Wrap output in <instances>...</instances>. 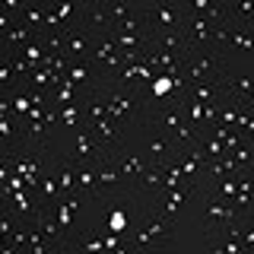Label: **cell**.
<instances>
[{
  "mask_svg": "<svg viewBox=\"0 0 254 254\" xmlns=\"http://www.w3.org/2000/svg\"><path fill=\"white\" fill-rule=\"evenodd\" d=\"M38 38V32L32 29V26H26V22H16V26L10 29V32H3V45L6 48H13V51H22V48H26L29 42H35Z\"/></svg>",
  "mask_w": 254,
  "mask_h": 254,
  "instance_id": "cell-18",
  "label": "cell"
},
{
  "mask_svg": "<svg viewBox=\"0 0 254 254\" xmlns=\"http://www.w3.org/2000/svg\"><path fill=\"white\" fill-rule=\"evenodd\" d=\"M181 121H185V111H181V105L178 108H165V111H159V115H153V124L162 127V133H172Z\"/></svg>",
  "mask_w": 254,
  "mask_h": 254,
  "instance_id": "cell-25",
  "label": "cell"
},
{
  "mask_svg": "<svg viewBox=\"0 0 254 254\" xmlns=\"http://www.w3.org/2000/svg\"><path fill=\"white\" fill-rule=\"evenodd\" d=\"M76 190L83 197H99V172H95V162H76Z\"/></svg>",
  "mask_w": 254,
  "mask_h": 254,
  "instance_id": "cell-16",
  "label": "cell"
},
{
  "mask_svg": "<svg viewBox=\"0 0 254 254\" xmlns=\"http://www.w3.org/2000/svg\"><path fill=\"white\" fill-rule=\"evenodd\" d=\"M95 172H99V197L105 194H121V190H133L130 181L121 175L115 159H99L95 162Z\"/></svg>",
  "mask_w": 254,
  "mask_h": 254,
  "instance_id": "cell-8",
  "label": "cell"
},
{
  "mask_svg": "<svg viewBox=\"0 0 254 254\" xmlns=\"http://www.w3.org/2000/svg\"><path fill=\"white\" fill-rule=\"evenodd\" d=\"M67 79L76 86V89H83V92H92L95 86H99V76L92 73V67H89L86 61H73V64H70Z\"/></svg>",
  "mask_w": 254,
  "mask_h": 254,
  "instance_id": "cell-17",
  "label": "cell"
},
{
  "mask_svg": "<svg viewBox=\"0 0 254 254\" xmlns=\"http://www.w3.org/2000/svg\"><path fill=\"white\" fill-rule=\"evenodd\" d=\"M105 10H108V19H111V29H115V26H121V22H124V19H130V16H133V13H137V10H133V6H130V3H121V0H105Z\"/></svg>",
  "mask_w": 254,
  "mask_h": 254,
  "instance_id": "cell-27",
  "label": "cell"
},
{
  "mask_svg": "<svg viewBox=\"0 0 254 254\" xmlns=\"http://www.w3.org/2000/svg\"><path fill=\"white\" fill-rule=\"evenodd\" d=\"M162 190H165V169H159V165L149 162L146 169L137 175V181H133V194L153 200V197H159Z\"/></svg>",
  "mask_w": 254,
  "mask_h": 254,
  "instance_id": "cell-10",
  "label": "cell"
},
{
  "mask_svg": "<svg viewBox=\"0 0 254 254\" xmlns=\"http://www.w3.org/2000/svg\"><path fill=\"white\" fill-rule=\"evenodd\" d=\"M169 137L178 143L181 149H194V146H200V143H203V130H200V127H194V124H188V121H181Z\"/></svg>",
  "mask_w": 254,
  "mask_h": 254,
  "instance_id": "cell-19",
  "label": "cell"
},
{
  "mask_svg": "<svg viewBox=\"0 0 254 254\" xmlns=\"http://www.w3.org/2000/svg\"><path fill=\"white\" fill-rule=\"evenodd\" d=\"M76 162H99L102 159V153H99V143H95V137H92V130L89 127H76Z\"/></svg>",
  "mask_w": 254,
  "mask_h": 254,
  "instance_id": "cell-14",
  "label": "cell"
},
{
  "mask_svg": "<svg viewBox=\"0 0 254 254\" xmlns=\"http://www.w3.org/2000/svg\"><path fill=\"white\" fill-rule=\"evenodd\" d=\"M3 95L10 99V105H13V115L26 118L29 111H32V95H29V89H13V92H3Z\"/></svg>",
  "mask_w": 254,
  "mask_h": 254,
  "instance_id": "cell-28",
  "label": "cell"
},
{
  "mask_svg": "<svg viewBox=\"0 0 254 254\" xmlns=\"http://www.w3.org/2000/svg\"><path fill=\"white\" fill-rule=\"evenodd\" d=\"M197 190V185L194 181H185V185H178V188H172V190H162L159 197H153V203H149V210H156V213H162V216H169V219H175L178 216V210H181V203L188 200L190 194Z\"/></svg>",
  "mask_w": 254,
  "mask_h": 254,
  "instance_id": "cell-7",
  "label": "cell"
},
{
  "mask_svg": "<svg viewBox=\"0 0 254 254\" xmlns=\"http://www.w3.org/2000/svg\"><path fill=\"white\" fill-rule=\"evenodd\" d=\"M143 16H146L153 35H159V32L185 29L188 10H185V6H178V3H169V0H156L153 6H143Z\"/></svg>",
  "mask_w": 254,
  "mask_h": 254,
  "instance_id": "cell-5",
  "label": "cell"
},
{
  "mask_svg": "<svg viewBox=\"0 0 254 254\" xmlns=\"http://www.w3.org/2000/svg\"><path fill=\"white\" fill-rule=\"evenodd\" d=\"M99 89H102V95H105V111H108V118L115 124L127 127V124L146 121V118H143V105H140V89H137V86L115 79V83H102Z\"/></svg>",
  "mask_w": 254,
  "mask_h": 254,
  "instance_id": "cell-1",
  "label": "cell"
},
{
  "mask_svg": "<svg viewBox=\"0 0 254 254\" xmlns=\"http://www.w3.org/2000/svg\"><path fill=\"white\" fill-rule=\"evenodd\" d=\"M172 235H175L172 219L146 206L143 222L133 229L130 235H127V248H130V251H156V248H162V245H169Z\"/></svg>",
  "mask_w": 254,
  "mask_h": 254,
  "instance_id": "cell-2",
  "label": "cell"
},
{
  "mask_svg": "<svg viewBox=\"0 0 254 254\" xmlns=\"http://www.w3.org/2000/svg\"><path fill=\"white\" fill-rule=\"evenodd\" d=\"M83 99H86V92H83V89H76L70 79H64L58 89L51 92V102H54V105H70V102H83Z\"/></svg>",
  "mask_w": 254,
  "mask_h": 254,
  "instance_id": "cell-24",
  "label": "cell"
},
{
  "mask_svg": "<svg viewBox=\"0 0 254 254\" xmlns=\"http://www.w3.org/2000/svg\"><path fill=\"white\" fill-rule=\"evenodd\" d=\"M232 159L238 162V169H248V172H251V143H245V146L232 149Z\"/></svg>",
  "mask_w": 254,
  "mask_h": 254,
  "instance_id": "cell-29",
  "label": "cell"
},
{
  "mask_svg": "<svg viewBox=\"0 0 254 254\" xmlns=\"http://www.w3.org/2000/svg\"><path fill=\"white\" fill-rule=\"evenodd\" d=\"M115 162H118V169H121V175H124L127 181H130V188H133V181H137V175H140L143 169H146V165H143L137 156H130L127 149H124V153H118V156H115Z\"/></svg>",
  "mask_w": 254,
  "mask_h": 254,
  "instance_id": "cell-22",
  "label": "cell"
},
{
  "mask_svg": "<svg viewBox=\"0 0 254 254\" xmlns=\"http://www.w3.org/2000/svg\"><path fill=\"white\" fill-rule=\"evenodd\" d=\"M181 32H185L188 48H210L213 51V26L203 19V16H188Z\"/></svg>",
  "mask_w": 254,
  "mask_h": 254,
  "instance_id": "cell-11",
  "label": "cell"
},
{
  "mask_svg": "<svg viewBox=\"0 0 254 254\" xmlns=\"http://www.w3.org/2000/svg\"><path fill=\"white\" fill-rule=\"evenodd\" d=\"M92 130V137H95V143H99V153H102V159H115L118 153H124V127L121 124H115L111 118H102L99 124H92L89 127Z\"/></svg>",
  "mask_w": 254,
  "mask_h": 254,
  "instance_id": "cell-6",
  "label": "cell"
},
{
  "mask_svg": "<svg viewBox=\"0 0 254 254\" xmlns=\"http://www.w3.org/2000/svg\"><path fill=\"white\" fill-rule=\"evenodd\" d=\"M58 121H64L67 127H83V124H86L83 102H70V105H58Z\"/></svg>",
  "mask_w": 254,
  "mask_h": 254,
  "instance_id": "cell-23",
  "label": "cell"
},
{
  "mask_svg": "<svg viewBox=\"0 0 254 254\" xmlns=\"http://www.w3.org/2000/svg\"><path fill=\"white\" fill-rule=\"evenodd\" d=\"M188 95L194 102H200V105H216V102H222L219 83H190L188 86Z\"/></svg>",
  "mask_w": 254,
  "mask_h": 254,
  "instance_id": "cell-20",
  "label": "cell"
},
{
  "mask_svg": "<svg viewBox=\"0 0 254 254\" xmlns=\"http://www.w3.org/2000/svg\"><path fill=\"white\" fill-rule=\"evenodd\" d=\"M51 172L61 185V194H79L76 190V159H54Z\"/></svg>",
  "mask_w": 254,
  "mask_h": 254,
  "instance_id": "cell-15",
  "label": "cell"
},
{
  "mask_svg": "<svg viewBox=\"0 0 254 254\" xmlns=\"http://www.w3.org/2000/svg\"><path fill=\"white\" fill-rule=\"evenodd\" d=\"M79 203H83V194H64L58 203H54V216H58V226L64 232V242H67L70 248V226H73V213L79 210Z\"/></svg>",
  "mask_w": 254,
  "mask_h": 254,
  "instance_id": "cell-13",
  "label": "cell"
},
{
  "mask_svg": "<svg viewBox=\"0 0 254 254\" xmlns=\"http://www.w3.org/2000/svg\"><path fill=\"white\" fill-rule=\"evenodd\" d=\"M248 216H242V213L232 206V200H222L210 190L206 194V206H203V232L213 235V232H222V229H232V226H242V222Z\"/></svg>",
  "mask_w": 254,
  "mask_h": 254,
  "instance_id": "cell-4",
  "label": "cell"
},
{
  "mask_svg": "<svg viewBox=\"0 0 254 254\" xmlns=\"http://www.w3.org/2000/svg\"><path fill=\"white\" fill-rule=\"evenodd\" d=\"M200 146H203V156H206V159H216V156H222V153H226V146H222V143H219L216 137H210V140H203V143H200Z\"/></svg>",
  "mask_w": 254,
  "mask_h": 254,
  "instance_id": "cell-30",
  "label": "cell"
},
{
  "mask_svg": "<svg viewBox=\"0 0 254 254\" xmlns=\"http://www.w3.org/2000/svg\"><path fill=\"white\" fill-rule=\"evenodd\" d=\"M181 76L190 83H219L226 76L222 70V58L219 51H210V48H190L188 58L181 61Z\"/></svg>",
  "mask_w": 254,
  "mask_h": 254,
  "instance_id": "cell-3",
  "label": "cell"
},
{
  "mask_svg": "<svg viewBox=\"0 0 254 254\" xmlns=\"http://www.w3.org/2000/svg\"><path fill=\"white\" fill-rule=\"evenodd\" d=\"M48 16H51V6H45V3H26V6H22V16H19V19L26 22V26H32L35 32H45Z\"/></svg>",
  "mask_w": 254,
  "mask_h": 254,
  "instance_id": "cell-21",
  "label": "cell"
},
{
  "mask_svg": "<svg viewBox=\"0 0 254 254\" xmlns=\"http://www.w3.org/2000/svg\"><path fill=\"white\" fill-rule=\"evenodd\" d=\"M92 45H95V38L83 26H76V29L67 32V38H64V54H67L70 61H86L92 54Z\"/></svg>",
  "mask_w": 254,
  "mask_h": 254,
  "instance_id": "cell-12",
  "label": "cell"
},
{
  "mask_svg": "<svg viewBox=\"0 0 254 254\" xmlns=\"http://www.w3.org/2000/svg\"><path fill=\"white\" fill-rule=\"evenodd\" d=\"M79 26L89 32L92 38H102L111 32V19L105 10V0L102 3H79Z\"/></svg>",
  "mask_w": 254,
  "mask_h": 254,
  "instance_id": "cell-9",
  "label": "cell"
},
{
  "mask_svg": "<svg viewBox=\"0 0 254 254\" xmlns=\"http://www.w3.org/2000/svg\"><path fill=\"white\" fill-rule=\"evenodd\" d=\"M29 248L35 251V254H48V251H58V245H54L51 238L35 226V222H29Z\"/></svg>",
  "mask_w": 254,
  "mask_h": 254,
  "instance_id": "cell-26",
  "label": "cell"
}]
</instances>
